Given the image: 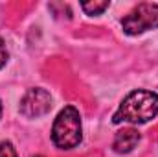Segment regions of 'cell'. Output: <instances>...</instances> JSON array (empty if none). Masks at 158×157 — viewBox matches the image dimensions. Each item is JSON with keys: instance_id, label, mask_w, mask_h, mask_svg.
<instances>
[{"instance_id": "6da1fadb", "label": "cell", "mask_w": 158, "mask_h": 157, "mask_svg": "<svg viewBox=\"0 0 158 157\" xmlns=\"http://www.w3.org/2000/svg\"><path fill=\"white\" fill-rule=\"evenodd\" d=\"M158 115V94L153 91H132L123 98L118 111L114 113L112 122H131V124H145Z\"/></svg>"}, {"instance_id": "7a4b0ae2", "label": "cell", "mask_w": 158, "mask_h": 157, "mask_svg": "<svg viewBox=\"0 0 158 157\" xmlns=\"http://www.w3.org/2000/svg\"><path fill=\"white\" fill-rule=\"evenodd\" d=\"M83 139L81 133V115L74 105H66L57 115L52 128V142L59 150H72Z\"/></svg>"}, {"instance_id": "3957f363", "label": "cell", "mask_w": 158, "mask_h": 157, "mask_svg": "<svg viewBox=\"0 0 158 157\" xmlns=\"http://www.w3.org/2000/svg\"><path fill=\"white\" fill-rule=\"evenodd\" d=\"M121 28L127 35H140L147 30L158 28V4H138L129 15L121 19Z\"/></svg>"}, {"instance_id": "277c9868", "label": "cell", "mask_w": 158, "mask_h": 157, "mask_svg": "<svg viewBox=\"0 0 158 157\" xmlns=\"http://www.w3.org/2000/svg\"><path fill=\"white\" fill-rule=\"evenodd\" d=\"M52 109V96L48 91L35 87L30 89L20 100V113L26 118H39Z\"/></svg>"}, {"instance_id": "5b68a950", "label": "cell", "mask_w": 158, "mask_h": 157, "mask_svg": "<svg viewBox=\"0 0 158 157\" xmlns=\"http://www.w3.org/2000/svg\"><path fill=\"white\" fill-rule=\"evenodd\" d=\"M138 142H140V133L132 128H127V129H121L116 133L112 148L116 154H129L136 148Z\"/></svg>"}, {"instance_id": "8992f818", "label": "cell", "mask_w": 158, "mask_h": 157, "mask_svg": "<svg viewBox=\"0 0 158 157\" xmlns=\"http://www.w3.org/2000/svg\"><path fill=\"white\" fill-rule=\"evenodd\" d=\"M81 7L86 15H101L109 7V2H83Z\"/></svg>"}, {"instance_id": "52a82bcc", "label": "cell", "mask_w": 158, "mask_h": 157, "mask_svg": "<svg viewBox=\"0 0 158 157\" xmlns=\"http://www.w3.org/2000/svg\"><path fill=\"white\" fill-rule=\"evenodd\" d=\"M0 157H19V155H17V152H15V148H13L11 142L2 141L0 142Z\"/></svg>"}, {"instance_id": "ba28073f", "label": "cell", "mask_w": 158, "mask_h": 157, "mask_svg": "<svg viewBox=\"0 0 158 157\" xmlns=\"http://www.w3.org/2000/svg\"><path fill=\"white\" fill-rule=\"evenodd\" d=\"M7 57H9V54H7V48H6V44H4V41L0 39V69L7 63Z\"/></svg>"}, {"instance_id": "9c48e42d", "label": "cell", "mask_w": 158, "mask_h": 157, "mask_svg": "<svg viewBox=\"0 0 158 157\" xmlns=\"http://www.w3.org/2000/svg\"><path fill=\"white\" fill-rule=\"evenodd\" d=\"M0 117H2V104H0Z\"/></svg>"}, {"instance_id": "30bf717a", "label": "cell", "mask_w": 158, "mask_h": 157, "mask_svg": "<svg viewBox=\"0 0 158 157\" xmlns=\"http://www.w3.org/2000/svg\"><path fill=\"white\" fill-rule=\"evenodd\" d=\"M35 157H42V155H35Z\"/></svg>"}]
</instances>
